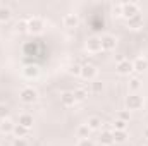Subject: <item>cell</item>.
Returning <instances> with one entry per match:
<instances>
[{
  "instance_id": "1",
  "label": "cell",
  "mask_w": 148,
  "mask_h": 146,
  "mask_svg": "<svg viewBox=\"0 0 148 146\" xmlns=\"http://www.w3.org/2000/svg\"><path fill=\"white\" fill-rule=\"evenodd\" d=\"M19 100L26 105H33L38 102V91L31 86H24L21 91H19Z\"/></svg>"
},
{
  "instance_id": "2",
  "label": "cell",
  "mask_w": 148,
  "mask_h": 146,
  "mask_svg": "<svg viewBox=\"0 0 148 146\" xmlns=\"http://www.w3.org/2000/svg\"><path fill=\"white\" fill-rule=\"evenodd\" d=\"M140 14V5L136 2H124L122 3V16L126 19H131Z\"/></svg>"
},
{
  "instance_id": "3",
  "label": "cell",
  "mask_w": 148,
  "mask_h": 146,
  "mask_svg": "<svg viewBox=\"0 0 148 146\" xmlns=\"http://www.w3.org/2000/svg\"><path fill=\"white\" fill-rule=\"evenodd\" d=\"M126 107H127V110H140L143 107V96H140L136 93H131L126 98Z\"/></svg>"
},
{
  "instance_id": "4",
  "label": "cell",
  "mask_w": 148,
  "mask_h": 146,
  "mask_svg": "<svg viewBox=\"0 0 148 146\" xmlns=\"http://www.w3.org/2000/svg\"><path fill=\"white\" fill-rule=\"evenodd\" d=\"M43 28H45V23H43L41 17H36V16H35V17L28 19V31H29V33L38 35V33L43 31Z\"/></svg>"
},
{
  "instance_id": "5",
  "label": "cell",
  "mask_w": 148,
  "mask_h": 146,
  "mask_svg": "<svg viewBox=\"0 0 148 146\" xmlns=\"http://www.w3.org/2000/svg\"><path fill=\"white\" fill-rule=\"evenodd\" d=\"M84 46L90 53H98V52H102V40L98 36H90L86 40Z\"/></svg>"
},
{
  "instance_id": "6",
  "label": "cell",
  "mask_w": 148,
  "mask_h": 146,
  "mask_svg": "<svg viewBox=\"0 0 148 146\" xmlns=\"http://www.w3.org/2000/svg\"><path fill=\"white\" fill-rule=\"evenodd\" d=\"M115 71H117L119 74H122V76H127V74H131L133 71H134V69H133V62L127 60V59H122V60L117 62Z\"/></svg>"
},
{
  "instance_id": "7",
  "label": "cell",
  "mask_w": 148,
  "mask_h": 146,
  "mask_svg": "<svg viewBox=\"0 0 148 146\" xmlns=\"http://www.w3.org/2000/svg\"><path fill=\"white\" fill-rule=\"evenodd\" d=\"M97 74H98V69H97L95 65H91V64H84V65L81 67V77H84V79H88V81H95Z\"/></svg>"
},
{
  "instance_id": "8",
  "label": "cell",
  "mask_w": 148,
  "mask_h": 146,
  "mask_svg": "<svg viewBox=\"0 0 148 146\" xmlns=\"http://www.w3.org/2000/svg\"><path fill=\"white\" fill-rule=\"evenodd\" d=\"M100 40H102V50L110 52V50H114L117 46V40H115V36H112V35H103Z\"/></svg>"
},
{
  "instance_id": "9",
  "label": "cell",
  "mask_w": 148,
  "mask_h": 146,
  "mask_svg": "<svg viewBox=\"0 0 148 146\" xmlns=\"http://www.w3.org/2000/svg\"><path fill=\"white\" fill-rule=\"evenodd\" d=\"M133 69H134L136 72H145L148 69V60L145 57H136V59L133 60Z\"/></svg>"
},
{
  "instance_id": "10",
  "label": "cell",
  "mask_w": 148,
  "mask_h": 146,
  "mask_svg": "<svg viewBox=\"0 0 148 146\" xmlns=\"http://www.w3.org/2000/svg\"><path fill=\"white\" fill-rule=\"evenodd\" d=\"M98 141H100V145H103V146L114 145V136H112V131H109V129L102 131V132H100V136H98Z\"/></svg>"
},
{
  "instance_id": "11",
  "label": "cell",
  "mask_w": 148,
  "mask_h": 146,
  "mask_svg": "<svg viewBox=\"0 0 148 146\" xmlns=\"http://www.w3.org/2000/svg\"><path fill=\"white\" fill-rule=\"evenodd\" d=\"M62 24H64L66 28L73 29V28H77V24H79V19H77V16H76V14H67V16H64V19H62Z\"/></svg>"
},
{
  "instance_id": "12",
  "label": "cell",
  "mask_w": 148,
  "mask_h": 146,
  "mask_svg": "<svg viewBox=\"0 0 148 146\" xmlns=\"http://www.w3.org/2000/svg\"><path fill=\"white\" fill-rule=\"evenodd\" d=\"M38 74H40V69H38V65H33V64H29L23 69V76L26 79H35V77H38Z\"/></svg>"
},
{
  "instance_id": "13",
  "label": "cell",
  "mask_w": 148,
  "mask_h": 146,
  "mask_svg": "<svg viewBox=\"0 0 148 146\" xmlns=\"http://www.w3.org/2000/svg\"><path fill=\"white\" fill-rule=\"evenodd\" d=\"M127 28H131V29H140V28H143V16L138 14V16L127 19Z\"/></svg>"
},
{
  "instance_id": "14",
  "label": "cell",
  "mask_w": 148,
  "mask_h": 146,
  "mask_svg": "<svg viewBox=\"0 0 148 146\" xmlns=\"http://www.w3.org/2000/svg\"><path fill=\"white\" fill-rule=\"evenodd\" d=\"M33 115H29V113H21L19 115V126H23V127H26V129H31L33 127Z\"/></svg>"
},
{
  "instance_id": "15",
  "label": "cell",
  "mask_w": 148,
  "mask_h": 146,
  "mask_svg": "<svg viewBox=\"0 0 148 146\" xmlns=\"http://www.w3.org/2000/svg\"><path fill=\"white\" fill-rule=\"evenodd\" d=\"M14 126L16 124H12L10 119H3V120H0V132L2 134H10L14 131Z\"/></svg>"
},
{
  "instance_id": "16",
  "label": "cell",
  "mask_w": 148,
  "mask_h": 146,
  "mask_svg": "<svg viewBox=\"0 0 148 146\" xmlns=\"http://www.w3.org/2000/svg\"><path fill=\"white\" fill-rule=\"evenodd\" d=\"M86 126L90 127V131H97V129H100V126H102V119H100V117H97V115L88 117Z\"/></svg>"
},
{
  "instance_id": "17",
  "label": "cell",
  "mask_w": 148,
  "mask_h": 146,
  "mask_svg": "<svg viewBox=\"0 0 148 146\" xmlns=\"http://www.w3.org/2000/svg\"><path fill=\"white\" fill-rule=\"evenodd\" d=\"M60 102H62V103H64L66 107H73L74 103H76L73 91H64V93L60 95Z\"/></svg>"
},
{
  "instance_id": "18",
  "label": "cell",
  "mask_w": 148,
  "mask_h": 146,
  "mask_svg": "<svg viewBox=\"0 0 148 146\" xmlns=\"http://www.w3.org/2000/svg\"><path fill=\"white\" fill-rule=\"evenodd\" d=\"M10 17H12V10L3 3V5H0V23H7V21H10Z\"/></svg>"
},
{
  "instance_id": "19",
  "label": "cell",
  "mask_w": 148,
  "mask_h": 146,
  "mask_svg": "<svg viewBox=\"0 0 148 146\" xmlns=\"http://www.w3.org/2000/svg\"><path fill=\"white\" fill-rule=\"evenodd\" d=\"M12 134H14L16 138H28V136H29V129H26V127H23V126L16 124V126H14Z\"/></svg>"
},
{
  "instance_id": "20",
  "label": "cell",
  "mask_w": 148,
  "mask_h": 146,
  "mask_svg": "<svg viewBox=\"0 0 148 146\" xmlns=\"http://www.w3.org/2000/svg\"><path fill=\"white\" fill-rule=\"evenodd\" d=\"M90 127L86 126V124H81L79 127H77V131H76V134H77V138L79 139H90Z\"/></svg>"
},
{
  "instance_id": "21",
  "label": "cell",
  "mask_w": 148,
  "mask_h": 146,
  "mask_svg": "<svg viewBox=\"0 0 148 146\" xmlns=\"http://www.w3.org/2000/svg\"><path fill=\"white\" fill-rule=\"evenodd\" d=\"M112 136H114V143H124L129 138L127 136V131H114Z\"/></svg>"
},
{
  "instance_id": "22",
  "label": "cell",
  "mask_w": 148,
  "mask_h": 146,
  "mask_svg": "<svg viewBox=\"0 0 148 146\" xmlns=\"http://www.w3.org/2000/svg\"><path fill=\"white\" fill-rule=\"evenodd\" d=\"M73 95H74V100H76V102H84L86 96H88V91H86L84 88H77V89L73 91Z\"/></svg>"
},
{
  "instance_id": "23",
  "label": "cell",
  "mask_w": 148,
  "mask_h": 146,
  "mask_svg": "<svg viewBox=\"0 0 148 146\" xmlns=\"http://www.w3.org/2000/svg\"><path fill=\"white\" fill-rule=\"evenodd\" d=\"M127 86H129L131 91H138V89L141 88V79H140V77H131L129 83H127Z\"/></svg>"
},
{
  "instance_id": "24",
  "label": "cell",
  "mask_w": 148,
  "mask_h": 146,
  "mask_svg": "<svg viewBox=\"0 0 148 146\" xmlns=\"http://www.w3.org/2000/svg\"><path fill=\"white\" fill-rule=\"evenodd\" d=\"M102 89H103V84H102V81H91L90 83V91L91 93H102Z\"/></svg>"
},
{
  "instance_id": "25",
  "label": "cell",
  "mask_w": 148,
  "mask_h": 146,
  "mask_svg": "<svg viewBox=\"0 0 148 146\" xmlns=\"http://www.w3.org/2000/svg\"><path fill=\"white\" fill-rule=\"evenodd\" d=\"M126 129H127V122L115 119V122H114V131H126Z\"/></svg>"
},
{
  "instance_id": "26",
  "label": "cell",
  "mask_w": 148,
  "mask_h": 146,
  "mask_svg": "<svg viewBox=\"0 0 148 146\" xmlns=\"http://www.w3.org/2000/svg\"><path fill=\"white\" fill-rule=\"evenodd\" d=\"M9 113H10L9 107H7L5 103H0V120H3V119H9Z\"/></svg>"
},
{
  "instance_id": "27",
  "label": "cell",
  "mask_w": 148,
  "mask_h": 146,
  "mask_svg": "<svg viewBox=\"0 0 148 146\" xmlns=\"http://www.w3.org/2000/svg\"><path fill=\"white\" fill-rule=\"evenodd\" d=\"M16 29H17L19 33H26V31H28V21H24V19L17 21V24H16Z\"/></svg>"
},
{
  "instance_id": "28",
  "label": "cell",
  "mask_w": 148,
  "mask_h": 146,
  "mask_svg": "<svg viewBox=\"0 0 148 146\" xmlns=\"http://www.w3.org/2000/svg\"><path fill=\"white\" fill-rule=\"evenodd\" d=\"M117 119H119V120H124V122H129V119H131V113H129L127 110H121V112L117 113Z\"/></svg>"
},
{
  "instance_id": "29",
  "label": "cell",
  "mask_w": 148,
  "mask_h": 146,
  "mask_svg": "<svg viewBox=\"0 0 148 146\" xmlns=\"http://www.w3.org/2000/svg\"><path fill=\"white\" fill-rule=\"evenodd\" d=\"M12 146H28V139L26 138H14Z\"/></svg>"
},
{
  "instance_id": "30",
  "label": "cell",
  "mask_w": 148,
  "mask_h": 146,
  "mask_svg": "<svg viewBox=\"0 0 148 146\" xmlns=\"http://www.w3.org/2000/svg\"><path fill=\"white\" fill-rule=\"evenodd\" d=\"M81 67H83V65H79V64H74L73 67L69 69V72L74 74V76H81Z\"/></svg>"
},
{
  "instance_id": "31",
  "label": "cell",
  "mask_w": 148,
  "mask_h": 146,
  "mask_svg": "<svg viewBox=\"0 0 148 146\" xmlns=\"http://www.w3.org/2000/svg\"><path fill=\"white\" fill-rule=\"evenodd\" d=\"M77 146H95V143L91 139H79L77 141Z\"/></svg>"
},
{
  "instance_id": "32",
  "label": "cell",
  "mask_w": 148,
  "mask_h": 146,
  "mask_svg": "<svg viewBox=\"0 0 148 146\" xmlns=\"http://www.w3.org/2000/svg\"><path fill=\"white\" fill-rule=\"evenodd\" d=\"M114 16H122V3L114 5Z\"/></svg>"
},
{
  "instance_id": "33",
  "label": "cell",
  "mask_w": 148,
  "mask_h": 146,
  "mask_svg": "<svg viewBox=\"0 0 148 146\" xmlns=\"http://www.w3.org/2000/svg\"><path fill=\"white\" fill-rule=\"evenodd\" d=\"M143 138H145V139H148V127H145V129H143Z\"/></svg>"
}]
</instances>
